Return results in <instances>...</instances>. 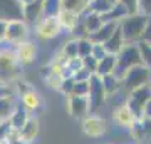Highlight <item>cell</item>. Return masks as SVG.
Wrapping results in <instances>:
<instances>
[{"label":"cell","instance_id":"5b68a950","mask_svg":"<svg viewBox=\"0 0 151 144\" xmlns=\"http://www.w3.org/2000/svg\"><path fill=\"white\" fill-rule=\"evenodd\" d=\"M121 82H123L124 89L128 92H131L133 89H136V87L150 84L151 82V69L145 64L134 65V67H131V69L126 72V75L123 77Z\"/></svg>","mask_w":151,"mask_h":144},{"label":"cell","instance_id":"4fadbf2b","mask_svg":"<svg viewBox=\"0 0 151 144\" xmlns=\"http://www.w3.org/2000/svg\"><path fill=\"white\" fill-rule=\"evenodd\" d=\"M24 19V7L19 0H0V20H20Z\"/></svg>","mask_w":151,"mask_h":144},{"label":"cell","instance_id":"1f68e13d","mask_svg":"<svg viewBox=\"0 0 151 144\" xmlns=\"http://www.w3.org/2000/svg\"><path fill=\"white\" fill-rule=\"evenodd\" d=\"M97 62H99V60H97V59H94L92 55H87V57H82V67H84L86 70H89L91 74H96Z\"/></svg>","mask_w":151,"mask_h":144},{"label":"cell","instance_id":"ffe728a7","mask_svg":"<svg viewBox=\"0 0 151 144\" xmlns=\"http://www.w3.org/2000/svg\"><path fill=\"white\" fill-rule=\"evenodd\" d=\"M30 116H32V114L19 102L17 107L14 109V112H12V116L9 117V124H10V128L14 129V131H19L24 124L27 123V119L30 117Z\"/></svg>","mask_w":151,"mask_h":144},{"label":"cell","instance_id":"52a82bcc","mask_svg":"<svg viewBox=\"0 0 151 144\" xmlns=\"http://www.w3.org/2000/svg\"><path fill=\"white\" fill-rule=\"evenodd\" d=\"M29 35H30V27L24 19L20 20H9L7 22V29H5V39H4V44H9V45H17V44L24 42V40H29Z\"/></svg>","mask_w":151,"mask_h":144},{"label":"cell","instance_id":"44dd1931","mask_svg":"<svg viewBox=\"0 0 151 144\" xmlns=\"http://www.w3.org/2000/svg\"><path fill=\"white\" fill-rule=\"evenodd\" d=\"M124 44H126V40H124L123 32H121V29H119V25H118V29L113 32V35H111L103 45H104V49H106L108 54H114V55H116V54L124 47Z\"/></svg>","mask_w":151,"mask_h":144},{"label":"cell","instance_id":"60d3db41","mask_svg":"<svg viewBox=\"0 0 151 144\" xmlns=\"http://www.w3.org/2000/svg\"><path fill=\"white\" fill-rule=\"evenodd\" d=\"M109 2H113V4H116V2H118V0H109Z\"/></svg>","mask_w":151,"mask_h":144},{"label":"cell","instance_id":"5bb4252c","mask_svg":"<svg viewBox=\"0 0 151 144\" xmlns=\"http://www.w3.org/2000/svg\"><path fill=\"white\" fill-rule=\"evenodd\" d=\"M113 121L118 124L119 128L131 131V128L136 124L138 117L134 116V112L129 109V106H128L126 102H123L121 106H118V107L113 111Z\"/></svg>","mask_w":151,"mask_h":144},{"label":"cell","instance_id":"3957f363","mask_svg":"<svg viewBox=\"0 0 151 144\" xmlns=\"http://www.w3.org/2000/svg\"><path fill=\"white\" fill-rule=\"evenodd\" d=\"M150 17L143 15V14H133V15L124 17L123 20L119 22V29L123 32V37L126 42L138 44L143 39V32L146 29Z\"/></svg>","mask_w":151,"mask_h":144},{"label":"cell","instance_id":"2e32d148","mask_svg":"<svg viewBox=\"0 0 151 144\" xmlns=\"http://www.w3.org/2000/svg\"><path fill=\"white\" fill-rule=\"evenodd\" d=\"M44 15V0H37L30 5L24 7V20L29 25H35Z\"/></svg>","mask_w":151,"mask_h":144},{"label":"cell","instance_id":"f35d334b","mask_svg":"<svg viewBox=\"0 0 151 144\" xmlns=\"http://www.w3.org/2000/svg\"><path fill=\"white\" fill-rule=\"evenodd\" d=\"M145 117H150L151 119V99L148 101V104L145 106V114H143Z\"/></svg>","mask_w":151,"mask_h":144},{"label":"cell","instance_id":"4dcf8cb0","mask_svg":"<svg viewBox=\"0 0 151 144\" xmlns=\"http://www.w3.org/2000/svg\"><path fill=\"white\" fill-rule=\"evenodd\" d=\"M74 84H76V79H74V77H64L59 92L62 94V96H65V97L70 96V94H72V89H74Z\"/></svg>","mask_w":151,"mask_h":144},{"label":"cell","instance_id":"277c9868","mask_svg":"<svg viewBox=\"0 0 151 144\" xmlns=\"http://www.w3.org/2000/svg\"><path fill=\"white\" fill-rule=\"evenodd\" d=\"M34 30H35V37L39 40H54L62 34V29H60V24L57 20V15H44L40 20L34 25Z\"/></svg>","mask_w":151,"mask_h":144},{"label":"cell","instance_id":"e0dca14e","mask_svg":"<svg viewBox=\"0 0 151 144\" xmlns=\"http://www.w3.org/2000/svg\"><path fill=\"white\" fill-rule=\"evenodd\" d=\"M81 24L84 27V30L87 32V35H91V34H94L99 27L103 25V15L96 14V12L86 10L81 15Z\"/></svg>","mask_w":151,"mask_h":144},{"label":"cell","instance_id":"603a6c76","mask_svg":"<svg viewBox=\"0 0 151 144\" xmlns=\"http://www.w3.org/2000/svg\"><path fill=\"white\" fill-rule=\"evenodd\" d=\"M101 79H103V85H104V91H106L108 97L109 96H114V94H118L119 89L123 87V82H121V80H119L114 74L103 75Z\"/></svg>","mask_w":151,"mask_h":144},{"label":"cell","instance_id":"74e56055","mask_svg":"<svg viewBox=\"0 0 151 144\" xmlns=\"http://www.w3.org/2000/svg\"><path fill=\"white\" fill-rule=\"evenodd\" d=\"M5 29H7V22L0 20V44H4V39H5Z\"/></svg>","mask_w":151,"mask_h":144},{"label":"cell","instance_id":"d4e9b609","mask_svg":"<svg viewBox=\"0 0 151 144\" xmlns=\"http://www.w3.org/2000/svg\"><path fill=\"white\" fill-rule=\"evenodd\" d=\"M49 70V69H47ZM62 80H64V75L62 74H55V72H47V75L44 77V82L47 85L49 89L59 92L60 85H62Z\"/></svg>","mask_w":151,"mask_h":144},{"label":"cell","instance_id":"8992f818","mask_svg":"<svg viewBox=\"0 0 151 144\" xmlns=\"http://www.w3.org/2000/svg\"><path fill=\"white\" fill-rule=\"evenodd\" d=\"M151 99V84H145L141 87H136L128 94L126 104L129 106V109L134 112V116L138 119L143 117L145 114V106L148 104V101Z\"/></svg>","mask_w":151,"mask_h":144},{"label":"cell","instance_id":"d590c367","mask_svg":"<svg viewBox=\"0 0 151 144\" xmlns=\"http://www.w3.org/2000/svg\"><path fill=\"white\" fill-rule=\"evenodd\" d=\"M91 75H92V74L89 72V70H86L84 67H82V69H79V70L74 74V79H76V80H89V79H91Z\"/></svg>","mask_w":151,"mask_h":144},{"label":"cell","instance_id":"8fae6325","mask_svg":"<svg viewBox=\"0 0 151 144\" xmlns=\"http://www.w3.org/2000/svg\"><path fill=\"white\" fill-rule=\"evenodd\" d=\"M65 106H67V112H69L70 117L74 119H84L87 114H91V109H89V99L86 96H70L65 97Z\"/></svg>","mask_w":151,"mask_h":144},{"label":"cell","instance_id":"4316f807","mask_svg":"<svg viewBox=\"0 0 151 144\" xmlns=\"http://www.w3.org/2000/svg\"><path fill=\"white\" fill-rule=\"evenodd\" d=\"M60 52L64 54L67 59H74V57H79V54H77V39H69L67 42L62 45L60 49Z\"/></svg>","mask_w":151,"mask_h":144},{"label":"cell","instance_id":"9c48e42d","mask_svg":"<svg viewBox=\"0 0 151 144\" xmlns=\"http://www.w3.org/2000/svg\"><path fill=\"white\" fill-rule=\"evenodd\" d=\"M81 129L87 138H103L108 131V123L104 117L91 112L84 119H81Z\"/></svg>","mask_w":151,"mask_h":144},{"label":"cell","instance_id":"484cf974","mask_svg":"<svg viewBox=\"0 0 151 144\" xmlns=\"http://www.w3.org/2000/svg\"><path fill=\"white\" fill-rule=\"evenodd\" d=\"M92 47H94V42H92L89 37H82V39H77V54L79 57H87L92 54Z\"/></svg>","mask_w":151,"mask_h":144},{"label":"cell","instance_id":"b9f144b4","mask_svg":"<svg viewBox=\"0 0 151 144\" xmlns=\"http://www.w3.org/2000/svg\"><path fill=\"white\" fill-rule=\"evenodd\" d=\"M150 84H151V82H150Z\"/></svg>","mask_w":151,"mask_h":144},{"label":"cell","instance_id":"f1b7e54d","mask_svg":"<svg viewBox=\"0 0 151 144\" xmlns=\"http://www.w3.org/2000/svg\"><path fill=\"white\" fill-rule=\"evenodd\" d=\"M138 47H139V52H141V59H143V64L148 65L151 69V44L148 42H138Z\"/></svg>","mask_w":151,"mask_h":144},{"label":"cell","instance_id":"ba28073f","mask_svg":"<svg viewBox=\"0 0 151 144\" xmlns=\"http://www.w3.org/2000/svg\"><path fill=\"white\" fill-rule=\"evenodd\" d=\"M87 99H89V109H91V112H97L101 107L106 106V101H108V94L104 91L103 79L96 74H92L91 79H89V94H87Z\"/></svg>","mask_w":151,"mask_h":144},{"label":"cell","instance_id":"e575fe53","mask_svg":"<svg viewBox=\"0 0 151 144\" xmlns=\"http://www.w3.org/2000/svg\"><path fill=\"white\" fill-rule=\"evenodd\" d=\"M106 49H104V45L103 44H94V47H92V57H94V59H97V60H101L104 57V55H106Z\"/></svg>","mask_w":151,"mask_h":144},{"label":"cell","instance_id":"7c38bea8","mask_svg":"<svg viewBox=\"0 0 151 144\" xmlns=\"http://www.w3.org/2000/svg\"><path fill=\"white\" fill-rule=\"evenodd\" d=\"M39 133H40V121H39V117L35 114H32L27 119V123L17 131L15 139H19L20 143H25V144H34L35 139L39 138Z\"/></svg>","mask_w":151,"mask_h":144},{"label":"cell","instance_id":"7402d4cb","mask_svg":"<svg viewBox=\"0 0 151 144\" xmlns=\"http://www.w3.org/2000/svg\"><path fill=\"white\" fill-rule=\"evenodd\" d=\"M116 69V55L114 54H106L103 59L97 62V69H96V75L103 77V75L113 74Z\"/></svg>","mask_w":151,"mask_h":144},{"label":"cell","instance_id":"8d00e7d4","mask_svg":"<svg viewBox=\"0 0 151 144\" xmlns=\"http://www.w3.org/2000/svg\"><path fill=\"white\" fill-rule=\"evenodd\" d=\"M141 40L151 44V17L148 19V24H146V29H145V32H143V39Z\"/></svg>","mask_w":151,"mask_h":144},{"label":"cell","instance_id":"6da1fadb","mask_svg":"<svg viewBox=\"0 0 151 144\" xmlns=\"http://www.w3.org/2000/svg\"><path fill=\"white\" fill-rule=\"evenodd\" d=\"M139 64H143V59H141V52H139L138 44L126 42L124 47L116 54V69H114L113 74L119 80H123V77L126 75V72L131 67L139 65Z\"/></svg>","mask_w":151,"mask_h":144},{"label":"cell","instance_id":"d6a6232c","mask_svg":"<svg viewBox=\"0 0 151 144\" xmlns=\"http://www.w3.org/2000/svg\"><path fill=\"white\" fill-rule=\"evenodd\" d=\"M118 4H121V5L128 10L129 15H133V14H139V12H138V0H118Z\"/></svg>","mask_w":151,"mask_h":144},{"label":"cell","instance_id":"7a4b0ae2","mask_svg":"<svg viewBox=\"0 0 151 144\" xmlns=\"http://www.w3.org/2000/svg\"><path fill=\"white\" fill-rule=\"evenodd\" d=\"M22 67L17 60L14 49H0V84L12 85L20 79Z\"/></svg>","mask_w":151,"mask_h":144},{"label":"cell","instance_id":"d6986e66","mask_svg":"<svg viewBox=\"0 0 151 144\" xmlns=\"http://www.w3.org/2000/svg\"><path fill=\"white\" fill-rule=\"evenodd\" d=\"M17 104H19V99H17L15 94L0 96V121H9Z\"/></svg>","mask_w":151,"mask_h":144},{"label":"cell","instance_id":"ab89813d","mask_svg":"<svg viewBox=\"0 0 151 144\" xmlns=\"http://www.w3.org/2000/svg\"><path fill=\"white\" fill-rule=\"evenodd\" d=\"M22 4V7H25V5H30V4H34V2H37V0H19Z\"/></svg>","mask_w":151,"mask_h":144},{"label":"cell","instance_id":"cb8c5ba5","mask_svg":"<svg viewBox=\"0 0 151 144\" xmlns=\"http://www.w3.org/2000/svg\"><path fill=\"white\" fill-rule=\"evenodd\" d=\"M89 2H91V0H60V9L72 10V12H76V14L82 15V14L89 9Z\"/></svg>","mask_w":151,"mask_h":144},{"label":"cell","instance_id":"ac0fdd59","mask_svg":"<svg viewBox=\"0 0 151 144\" xmlns=\"http://www.w3.org/2000/svg\"><path fill=\"white\" fill-rule=\"evenodd\" d=\"M118 25H119V22H103V25L99 27L94 34H91L89 39H91L94 44H104L111 35H113V32L118 29Z\"/></svg>","mask_w":151,"mask_h":144},{"label":"cell","instance_id":"9a60e30c","mask_svg":"<svg viewBox=\"0 0 151 144\" xmlns=\"http://www.w3.org/2000/svg\"><path fill=\"white\" fill-rule=\"evenodd\" d=\"M57 20L60 24V29L64 32L72 34L76 30V27L81 24V15L76 14L72 10H65V9H60V12L57 14Z\"/></svg>","mask_w":151,"mask_h":144},{"label":"cell","instance_id":"83f0119b","mask_svg":"<svg viewBox=\"0 0 151 144\" xmlns=\"http://www.w3.org/2000/svg\"><path fill=\"white\" fill-rule=\"evenodd\" d=\"M59 12L60 0H44V15H57Z\"/></svg>","mask_w":151,"mask_h":144},{"label":"cell","instance_id":"f546056e","mask_svg":"<svg viewBox=\"0 0 151 144\" xmlns=\"http://www.w3.org/2000/svg\"><path fill=\"white\" fill-rule=\"evenodd\" d=\"M74 96H86L89 94V80H76L74 89H72Z\"/></svg>","mask_w":151,"mask_h":144},{"label":"cell","instance_id":"30bf717a","mask_svg":"<svg viewBox=\"0 0 151 144\" xmlns=\"http://www.w3.org/2000/svg\"><path fill=\"white\" fill-rule=\"evenodd\" d=\"M12 49H14V54H15L17 60H19V64L22 67H29V65L35 64L39 55V47L34 40H30V39L24 40V42L14 45Z\"/></svg>","mask_w":151,"mask_h":144},{"label":"cell","instance_id":"836d02e7","mask_svg":"<svg viewBox=\"0 0 151 144\" xmlns=\"http://www.w3.org/2000/svg\"><path fill=\"white\" fill-rule=\"evenodd\" d=\"M138 12L146 17H151V0H138Z\"/></svg>","mask_w":151,"mask_h":144}]
</instances>
